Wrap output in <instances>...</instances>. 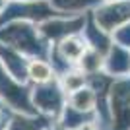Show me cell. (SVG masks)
<instances>
[{"label":"cell","mask_w":130,"mask_h":130,"mask_svg":"<svg viewBox=\"0 0 130 130\" xmlns=\"http://www.w3.org/2000/svg\"><path fill=\"white\" fill-rule=\"evenodd\" d=\"M115 91V89H113ZM115 130H130V84H119L113 93Z\"/></svg>","instance_id":"obj_1"},{"label":"cell","mask_w":130,"mask_h":130,"mask_svg":"<svg viewBox=\"0 0 130 130\" xmlns=\"http://www.w3.org/2000/svg\"><path fill=\"white\" fill-rule=\"evenodd\" d=\"M35 105H37L41 111H47L51 115H56L60 111V93L56 89H51V87H45L37 93V99H35Z\"/></svg>","instance_id":"obj_2"},{"label":"cell","mask_w":130,"mask_h":130,"mask_svg":"<svg viewBox=\"0 0 130 130\" xmlns=\"http://www.w3.org/2000/svg\"><path fill=\"white\" fill-rule=\"evenodd\" d=\"M93 105H95V93L91 89H76L74 95H72V109H76V111H82V113H87V111H91Z\"/></svg>","instance_id":"obj_3"},{"label":"cell","mask_w":130,"mask_h":130,"mask_svg":"<svg viewBox=\"0 0 130 130\" xmlns=\"http://www.w3.org/2000/svg\"><path fill=\"white\" fill-rule=\"evenodd\" d=\"M29 76L35 82H39V84H41V82H47L51 78V68L37 60V62H33V64L29 66Z\"/></svg>","instance_id":"obj_4"},{"label":"cell","mask_w":130,"mask_h":130,"mask_svg":"<svg viewBox=\"0 0 130 130\" xmlns=\"http://www.w3.org/2000/svg\"><path fill=\"white\" fill-rule=\"evenodd\" d=\"M8 130H41V124L35 122V120H27V119H22V117H16L10 122Z\"/></svg>","instance_id":"obj_5"},{"label":"cell","mask_w":130,"mask_h":130,"mask_svg":"<svg viewBox=\"0 0 130 130\" xmlns=\"http://www.w3.org/2000/svg\"><path fill=\"white\" fill-rule=\"evenodd\" d=\"M78 130H97V128H95L91 122H84L82 126H78Z\"/></svg>","instance_id":"obj_6"},{"label":"cell","mask_w":130,"mask_h":130,"mask_svg":"<svg viewBox=\"0 0 130 130\" xmlns=\"http://www.w3.org/2000/svg\"><path fill=\"white\" fill-rule=\"evenodd\" d=\"M51 130H68V128H51Z\"/></svg>","instance_id":"obj_7"},{"label":"cell","mask_w":130,"mask_h":130,"mask_svg":"<svg viewBox=\"0 0 130 130\" xmlns=\"http://www.w3.org/2000/svg\"><path fill=\"white\" fill-rule=\"evenodd\" d=\"M0 128H2V122H0Z\"/></svg>","instance_id":"obj_8"}]
</instances>
